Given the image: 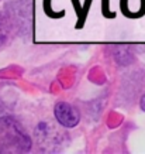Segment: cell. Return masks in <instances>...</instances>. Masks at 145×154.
I'll list each match as a JSON object with an SVG mask.
<instances>
[{"label":"cell","mask_w":145,"mask_h":154,"mask_svg":"<svg viewBox=\"0 0 145 154\" xmlns=\"http://www.w3.org/2000/svg\"><path fill=\"white\" fill-rule=\"evenodd\" d=\"M31 149V139L13 117H0V153H25Z\"/></svg>","instance_id":"obj_1"},{"label":"cell","mask_w":145,"mask_h":154,"mask_svg":"<svg viewBox=\"0 0 145 154\" xmlns=\"http://www.w3.org/2000/svg\"><path fill=\"white\" fill-rule=\"evenodd\" d=\"M54 115L56 122L66 129L76 127L80 122V113L73 105L68 102H58L54 107Z\"/></svg>","instance_id":"obj_2"},{"label":"cell","mask_w":145,"mask_h":154,"mask_svg":"<svg viewBox=\"0 0 145 154\" xmlns=\"http://www.w3.org/2000/svg\"><path fill=\"white\" fill-rule=\"evenodd\" d=\"M120 10L130 20L142 19L145 16V0H120Z\"/></svg>","instance_id":"obj_3"},{"label":"cell","mask_w":145,"mask_h":154,"mask_svg":"<svg viewBox=\"0 0 145 154\" xmlns=\"http://www.w3.org/2000/svg\"><path fill=\"white\" fill-rule=\"evenodd\" d=\"M42 10H44V14L52 20L64 19L66 14L65 10H61V11L54 10V7H52V0H42Z\"/></svg>","instance_id":"obj_4"},{"label":"cell","mask_w":145,"mask_h":154,"mask_svg":"<svg viewBox=\"0 0 145 154\" xmlns=\"http://www.w3.org/2000/svg\"><path fill=\"white\" fill-rule=\"evenodd\" d=\"M92 3L93 0H84L83 2V6H82V17L76 20L75 23V30H83L84 24H86V20H87V16H89V11H90V7H92Z\"/></svg>","instance_id":"obj_5"},{"label":"cell","mask_w":145,"mask_h":154,"mask_svg":"<svg viewBox=\"0 0 145 154\" xmlns=\"http://www.w3.org/2000/svg\"><path fill=\"white\" fill-rule=\"evenodd\" d=\"M9 34H10L9 20L3 19V14H1V19H0V45H3V44L7 41Z\"/></svg>","instance_id":"obj_6"},{"label":"cell","mask_w":145,"mask_h":154,"mask_svg":"<svg viewBox=\"0 0 145 154\" xmlns=\"http://www.w3.org/2000/svg\"><path fill=\"white\" fill-rule=\"evenodd\" d=\"M102 14H103L104 19L113 20L116 19V11H113L111 7H110V0H102Z\"/></svg>","instance_id":"obj_7"},{"label":"cell","mask_w":145,"mask_h":154,"mask_svg":"<svg viewBox=\"0 0 145 154\" xmlns=\"http://www.w3.org/2000/svg\"><path fill=\"white\" fill-rule=\"evenodd\" d=\"M72 2V6H73V9H75V13H76V20L80 19L82 17V3H80V0H70Z\"/></svg>","instance_id":"obj_8"},{"label":"cell","mask_w":145,"mask_h":154,"mask_svg":"<svg viewBox=\"0 0 145 154\" xmlns=\"http://www.w3.org/2000/svg\"><path fill=\"white\" fill-rule=\"evenodd\" d=\"M140 107L145 112V95L141 98V100H140Z\"/></svg>","instance_id":"obj_9"}]
</instances>
